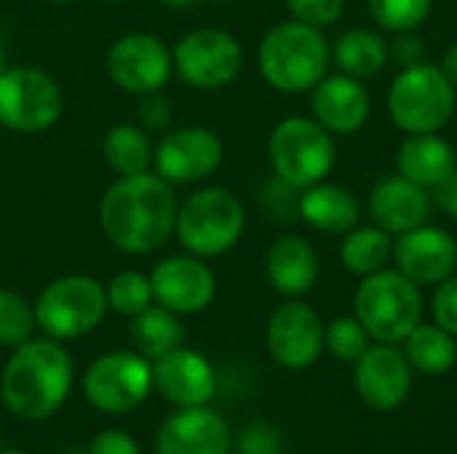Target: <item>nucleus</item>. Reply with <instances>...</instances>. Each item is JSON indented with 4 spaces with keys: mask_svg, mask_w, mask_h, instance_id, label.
<instances>
[{
    "mask_svg": "<svg viewBox=\"0 0 457 454\" xmlns=\"http://www.w3.org/2000/svg\"><path fill=\"white\" fill-rule=\"evenodd\" d=\"M177 195L158 174L118 177L99 203V225L107 241L126 254H150L174 233Z\"/></svg>",
    "mask_w": 457,
    "mask_h": 454,
    "instance_id": "nucleus-1",
    "label": "nucleus"
},
{
    "mask_svg": "<svg viewBox=\"0 0 457 454\" xmlns=\"http://www.w3.org/2000/svg\"><path fill=\"white\" fill-rule=\"evenodd\" d=\"M72 385L70 353L56 340H27L13 348L0 375L3 404L21 420L54 415Z\"/></svg>",
    "mask_w": 457,
    "mask_h": 454,
    "instance_id": "nucleus-2",
    "label": "nucleus"
},
{
    "mask_svg": "<svg viewBox=\"0 0 457 454\" xmlns=\"http://www.w3.org/2000/svg\"><path fill=\"white\" fill-rule=\"evenodd\" d=\"M260 72L262 78L284 91L300 94L313 88L329 67V45L319 27L303 21L276 24L260 43Z\"/></svg>",
    "mask_w": 457,
    "mask_h": 454,
    "instance_id": "nucleus-3",
    "label": "nucleus"
},
{
    "mask_svg": "<svg viewBox=\"0 0 457 454\" xmlns=\"http://www.w3.org/2000/svg\"><path fill=\"white\" fill-rule=\"evenodd\" d=\"M356 318L364 324L370 337L386 345L407 340L420 324L423 300L418 284L399 270H375L356 289Z\"/></svg>",
    "mask_w": 457,
    "mask_h": 454,
    "instance_id": "nucleus-4",
    "label": "nucleus"
},
{
    "mask_svg": "<svg viewBox=\"0 0 457 454\" xmlns=\"http://www.w3.org/2000/svg\"><path fill=\"white\" fill-rule=\"evenodd\" d=\"M244 206L225 187H204L179 209L174 233L195 257H217L233 249L244 233Z\"/></svg>",
    "mask_w": 457,
    "mask_h": 454,
    "instance_id": "nucleus-5",
    "label": "nucleus"
},
{
    "mask_svg": "<svg viewBox=\"0 0 457 454\" xmlns=\"http://www.w3.org/2000/svg\"><path fill=\"white\" fill-rule=\"evenodd\" d=\"M455 110V88L442 67L420 62L404 67L388 91L391 120L407 134L439 131Z\"/></svg>",
    "mask_w": 457,
    "mask_h": 454,
    "instance_id": "nucleus-6",
    "label": "nucleus"
},
{
    "mask_svg": "<svg viewBox=\"0 0 457 454\" xmlns=\"http://www.w3.org/2000/svg\"><path fill=\"white\" fill-rule=\"evenodd\" d=\"M268 155L281 182L305 190L332 171L335 142L321 123L311 118H287L273 128Z\"/></svg>",
    "mask_w": 457,
    "mask_h": 454,
    "instance_id": "nucleus-7",
    "label": "nucleus"
},
{
    "mask_svg": "<svg viewBox=\"0 0 457 454\" xmlns=\"http://www.w3.org/2000/svg\"><path fill=\"white\" fill-rule=\"evenodd\" d=\"M107 310V289L91 276H62L35 302V321L51 340H78L99 326Z\"/></svg>",
    "mask_w": 457,
    "mask_h": 454,
    "instance_id": "nucleus-8",
    "label": "nucleus"
},
{
    "mask_svg": "<svg viewBox=\"0 0 457 454\" xmlns=\"http://www.w3.org/2000/svg\"><path fill=\"white\" fill-rule=\"evenodd\" d=\"M62 115L56 80L35 67H5L0 72V126L19 134H40Z\"/></svg>",
    "mask_w": 457,
    "mask_h": 454,
    "instance_id": "nucleus-9",
    "label": "nucleus"
},
{
    "mask_svg": "<svg viewBox=\"0 0 457 454\" xmlns=\"http://www.w3.org/2000/svg\"><path fill=\"white\" fill-rule=\"evenodd\" d=\"M171 64L187 86L212 91L228 86L241 72L244 51L230 32L201 27L174 43Z\"/></svg>",
    "mask_w": 457,
    "mask_h": 454,
    "instance_id": "nucleus-10",
    "label": "nucleus"
},
{
    "mask_svg": "<svg viewBox=\"0 0 457 454\" xmlns=\"http://www.w3.org/2000/svg\"><path fill=\"white\" fill-rule=\"evenodd\" d=\"M153 388V367L145 356L115 351L96 359L86 377L83 393L91 407L107 415H126L137 409Z\"/></svg>",
    "mask_w": 457,
    "mask_h": 454,
    "instance_id": "nucleus-11",
    "label": "nucleus"
},
{
    "mask_svg": "<svg viewBox=\"0 0 457 454\" xmlns=\"http://www.w3.org/2000/svg\"><path fill=\"white\" fill-rule=\"evenodd\" d=\"M171 51L169 45L147 32H129L118 37L107 51V75L112 83L129 94L161 91L171 78Z\"/></svg>",
    "mask_w": 457,
    "mask_h": 454,
    "instance_id": "nucleus-12",
    "label": "nucleus"
},
{
    "mask_svg": "<svg viewBox=\"0 0 457 454\" xmlns=\"http://www.w3.org/2000/svg\"><path fill=\"white\" fill-rule=\"evenodd\" d=\"M155 174L171 185H187L206 179L222 163V142L212 128L185 126L166 131L161 144L153 150Z\"/></svg>",
    "mask_w": 457,
    "mask_h": 454,
    "instance_id": "nucleus-13",
    "label": "nucleus"
},
{
    "mask_svg": "<svg viewBox=\"0 0 457 454\" xmlns=\"http://www.w3.org/2000/svg\"><path fill=\"white\" fill-rule=\"evenodd\" d=\"M268 351L287 369L311 367L324 348V326L305 302H284L268 321Z\"/></svg>",
    "mask_w": 457,
    "mask_h": 454,
    "instance_id": "nucleus-14",
    "label": "nucleus"
},
{
    "mask_svg": "<svg viewBox=\"0 0 457 454\" xmlns=\"http://www.w3.org/2000/svg\"><path fill=\"white\" fill-rule=\"evenodd\" d=\"M353 385L359 399L380 412L404 404L412 388V367L404 353L391 345H370L353 369Z\"/></svg>",
    "mask_w": 457,
    "mask_h": 454,
    "instance_id": "nucleus-15",
    "label": "nucleus"
},
{
    "mask_svg": "<svg viewBox=\"0 0 457 454\" xmlns=\"http://www.w3.org/2000/svg\"><path fill=\"white\" fill-rule=\"evenodd\" d=\"M153 300L171 313H198L214 297V273L195 254L161 260L150 273Z\"/></svg>",
    "mask_w": 457,
    "mask_h": 454,
    "instance_id": "nucleus-16",
    "label": "nucleus"
},
{
    "mask_svg": "<svg viewBox=\"0 0 457 454\" xmlns=\"http://www.w3.org/2000/svg\"><path fill=\"white\" fill-rule=\"evenodd\" d=\"M394 260L399 273H404L412 284H439L450 278L457 268V241L439 227H412L399 233L394 244Z\"/></svg>",
    "mask_w": 457,
    "mask_h": 454,
    "instance_id": "nucleus-17",
    "label": "nucleus"
},
{
    "mask_svg": "<svg viewBox=\"0 0 457 454\" xmlns=\"http://www.w3.org/2000/svg\"><path fill=\"white\" fill-rule=\"evenodd\" d=\"M153 385L166 401L177 404L179 409H187L209 404L217 388V377L212 364L198 351H187L179 345L171 353L155 359Z\"/></svg>",
    "mask_w": 457,
    "mask_h": 454,
    "instance_id": "nucleus-18",
    "label": "nucleus"
},
{
    "mask_svg": "<svg viewBox=\"0 0 457 454\" xmlns=\"http://www.w3.org/2000/svg\"><path fill=\"white\" fill-rule=\"evenodd\" d=\"M155 452L228 454L230 452V428L217 412L206 407H187L171 415L161 425Z\"/></svg>",
    "mask_w": 457,
    "mask_h": 454,
    "instance_id": "nucleus-19",
    "label": "nucleus"
},
{
    "mask_svg": "<svg viewBox=\"0 0 457 454\" xmlns=\"http://www.w3.org/2000/svg\"><path fill=\"white\" fill-rule=\"evenodd\" d=\"M316 123L332 134H353L364 126L370 115V94L351 75H324L313 86L311 99Z\"/></svg>",
    "mask_w": 457,
    "mask_h": 454,
    "instance_id": "nucleus-20",
    "label": "nucleus"
},
{
    "mask_svg": "<svg viewBox=\"0 0 457 454\" xmlns=\"http://www.w3.org/2000/svg\"><path fill=\"white\" fill-rule=\"evenodd\" d=\"M370 211L386 233H407L420 227L431 211V198L426 187L396 174L380 179L370 193Z\"/></svg>",
    "mask_w": 457,
    "mask_h": 454,
    "instance_id": "nucleus-21",
    "label": "nucleus"
},
{
    "mask_svg": "<svg viewBox=\"0 0 457 454\" xmlns=\"http://www.w3.org/2000/svg\"><path fill=\"white\" fill-rule=\"evenodd\" d=\"M268 281L276 292L287 297H300L311 292L319 276V260L313 246L300 235H281L270 244L265 254Z\"/></svg>",
    "mask_w": 457,
    "mask_h": 454,
    "instance_id": "nucleus-22",
    "label": "nucleus"
},
{
    "mask_svg": "<svg viewBox=\"0 0 457 454\" xmlns=\"http://www.w3.org/2000/svg\"><path fill=\"white\" fill-rule=\"evenodd\" d=\"M303 219L324 233H348L359 222V201L340 185H311L297 203Z\"/></svg>",
    "mask_w": 457,
    "mask_h": 454,
    "instance_id": "nucleus-23",
    "label": "nucleus"
},
{
    "mask_svg": "<svg viewBox=\"0 0 457 454\" xmlns=\"http://www.w3.org/2000/svg\"><path fill=\"white\" fill-rule=\"evenodd\" d=\"M396 163L399 174L420 187H436L457 166L455 150L434 134H410Z\"/></svg>",
    "mask_w": 457,
    "mask_h": 454,
    "instance_id": "nucleus-24",
    "label": "nucleus"
},
{
    "mask_svg": "<svg viewBox=\"0 0 457 454\" xmlns=\"http://www.w3.org/2000/svg\"><path fill=\"white\" fill-rule=\"evenodd\" d=\"M131 340L139 356H145L147 361H155L182 345L185 329L177 313H171L163 305H150L139 316H134Z\"/></svg>",
    "mask_w": 457,
    "mask_h": 454,
    "instance_id": "nucleus-25",
    "label": "nucleus"
},
{
    "mask_svg": "<svg viewBox=\"0 0 457 454\" xmlns=\"http://www.w3.org/2000/svg\"><path fill=\"white\" fill-rule=\"evenodd\" d=\"M102 155H104V163L118 177H131V174H142L150 169L153 144H150V136L142 126L118 123L104 134Z\"/></svg>",
    "mask_w": 457,
    "mask_h": 454,
    "instance_id": "nucleus-26",
    "label": "nucleus"
},
{
    "mask_svg": "<svg viewBox=\"0 0 457 454\" xmlns=\"http://www.w3.org/2000/svg\"><path fill=\"white\" fill-rule=\"evenodd\" d=\"M407 361L412 369L423 375H445L455 367L457 345L455 334L445 332L436 324H418L407 334Z\"/></svg>",
    "mask_w": 457,
    "mask_h": 454,
    "instance_id": "nucleus-27",
    "label": "nucleus"
},
{
    "mask_svg": "<svg viewBox=\"0 0 457 454\" xmlns=\"http://www.w3.org/2000/svg\"><path fill=\"white\" fill-rule=\"evenodd\" d=\"M335 62L351 78H367L386 67L388 48L380 35L370 29H348L335 43Z\"/></svg>",
    "mask_w": 457,
    "mask_h": 454,
    "instance_id": "nucleus-28",
    "label": "nucleus"
},
{
    "mask_svg": "<svg viewBox=\"0 0 457 454\" xmlns=\"http://www.w3.org/2000/svg\"><path fill=\"white\" fill-rule=\"evenodd\" d=\"M391 252L394 244L383 227H359V230H348L340 246V260L351 273L370 276L375 270H383V265L391 260Z\"/></svg>",
    "mask_w": 457,
    "mask_h": 454,
    "instance_id": "nucleus-29",
    "label": "nucleus"
},
{
    "mask_svg": "<svg viewBox=\"0 0 457 454\" xmlns=\"http://www.w3.org/2000/svg\"><path fill=\"white\" fill-rule=\"evenodd\" d=\"M37 321L35 308L13 289H0V345L19 348L32 340Z\"/></svg>",
    "mask_w": 457,
    "mask_h": 454,
    "instance_id": "nucleus-30",
    "label": "nucleus"
},
{
    "mask_svg": "<svg viewBox=\"0 0 457 454\" xmlns=\"http://www.w3.org/2000/svg\"><path fill=\"white\" fill-rule=\"evenodd\" d=\"M107 305L120 316H139L145 308L153 305V289L150 278L137 270L118 273L107 286Z\"/></svg>",
    "mask_w": 457,
    "mask_h": 454,
    "instance_id": "nucleus-31",
    "label": "nucleus"
},
{
    "mask_svg": "<svg viewBox=\"0 0 457 454\" xmlns=\"http://www.w3.org/2000/svg\"><path fill=\"white\" fill-rule=\"evenodd\" d=\"M431 11V0H370L372 19L391 32H412Z\"/></svg>",
    "mask_w": 457,
    "mask_h": 454,
    "instance_id": "nucleus-32",
    "label": "nucleus"
},
{
    "mask_svg": "<svg viewBox=\"0 0 457 454\" xmlns=\"http://www.w3.org/2000/svg\"><path fill=\"white\" fill-rule=\"evenodd\" d=\"M324 345L329 348V353L340 361H356L367 348H370V332L364 329V324L359 318H335L327 329H324Z\"/></svg>",
    "mask_w": 457,
    "mask_h": 454,
    "instance_id": "nucleus-33",
    "label": "nucleus"
},
{
    "mask_svg": "<svg viewBox=\"0 0 457 454\" xmlns=\"http://www.w3.org/2000/svg\"><path fill=\"white\" fill-rule=\"evenodd\" d=\"M238 454H284V439L276 425L270 423H249L236 442Z\"/></svg>",
    "mask_w": 457,
    "mask_h": 454,
    "instance_id": "nucleus-34",
    "label": "nucleus"
},
{
    "mask_svg": "<svg viewBox=\"0 0 457 454\" xmlns=\"http://www.w3.org/2000/svg\"><path fill=\"white\" fill-rule=\"evenodd\" d=\"M345 0H287L289 13L311 27H327L340 19Z\"/></svg>",
    "mask_w": 457,
    "mask_h": 454,
    "instance_id": "nucleus-35",
    "label": "nucleus"
},
{
    "mask_svg": "<svg viewBox=\"0 0 457 454\" xmlns=\"http://www.w3.org/2000/svg\"><path fill=\"white\" fill-rule=\"evenodd\" d=\"M139 123L145 131H166L171 126V118H174V104L169 96H163L161 91H150V94H142L139 99Z\"/></svg>",
    "mask_w": 457,
    "mask_h": 454,
    "instance_id": "nucleus-36",
    "label": "nucleus"
},
{
    "mask_svg": "<svg viewBox=\"0 0 457 454\" xmlns=\"http://www.w3.org/2000/svg\"><path fill=\"white\" fill-rule=\"evenodd\" d=\"M431 310H434L436 326H442L450 334H457V276L439 281Z\"/></svg>",
    "mask_w": 457,
    "mask_h": 454,
    "instance_id": "nucleus-37",
    "label": "nucleus"
},
{
    "mask_svg": "<svg viewBox=\"0 0 457 454\" xmlns=\"http://www.w3.org/2000/svg\"><path fill=\"white\" fill-rule=\"evenodd\" d=\"M88 454H139L137 442L123 431H102L88 444Z\"/></svg>",
    "mask_w": 457,
    "mask_h": 454,
    "instance_id": "nucleus-38",
    "label": "nucleus"
},
{
    "mask_svg": "<svg viewBox=\"0 0 457 454\" xmlns=\"http://www.w3.org/2000/svg\"><path fill=\"white\" fill-rule=\"evenodd\" d=\"M394 59L402 64V67H412V64H420V56H423V40L415 37V35H407L402 32V37L394 43Z\"/></svg>",
    "mask_w": 457,
    "mask_h": 454,
    "instance_id": "nucleus-39",
    "label": "nucleus"
},
{
    "mask_svg": "<svg viewBox=\"0 0 457 454\" xmlns=\"http://www.w3.org/2000/svg\"><path fill=\"white\" fill-rule=\"evenodd\" d=\"M434 201L439 203V209L457 219V166L436 185V193H434Z\"/></svg>",
    "mask_w": 457,
    "mask_h": 454,
    "instance_id": "nucleus-40",
    "label": "nucleus"
},
{
    "mask_svg": "<svg viewBox=\"0 0 457 454\" xmlns=\"http://www.w3.org/2000/svg\"><path fill=\"white\" fill-rule=\"evenodd\" d=\"M442 72L447 75V80L453 83V88L457 91V43L450 45V51L445 54V62H442Z\"/></svg>",
    "mask_w": 457,
    "mask_h": 454,
    "instance_id": "nucleus-41",
    "label": "nucleus"
},
{
    "mask_svg": "<svg viewBox=\"0 0 457 454\" xmlns=\"http://www.w3.org/2000/svg\"><path fill=\"white\" fill-rule=\"evenodd\" d=\"M163 5H169V8H187V5H193L195 0H161Z\"/></svg>",
    "mask_w": 457,
    "mask_h": 454,
    "instance_id": "nucleus-42",
    "label": "nucleus"
},
{
    "mask_svg": "<svg viewBox=\"0 0 457 454\" xmlns=\"http://www.w3.org/2000/svg\"><path fill=\"white\" fill-rule=\"evenodd\" d=\"M5 70V51H3V43H0V72Z\"/></svg>",
    "mask_w": 457,
    "mask_h": 454,
    "instance_id": "nucleus-43",
    "label": "nucleus"
},
{
    "mask_svg": "<svg viewBox=\"0 0 457 454\" xmlns=\"http://www.w3.org/2000/svg\"><path fill=\"white\" fill-rule=\"evenodd\" d=\"M64 454H88V452H80V450H70V452H64Z\"/></svg>",
    "mask_w": 457,
    "mask_h": 454,
    "instance_id": "nucleus-44",
    "label": "nucleus"
},
{
    "mask_svg": "<svg viewBox=\"0 0 457 454\" xmlns=\"http://www.w3.org/2000/svg\"><path fill=\"white\" fill-rule=\"evenodd\" d=\"M3 454H21V452H3Z\"/></svg>",
    "mask_w": 457,
    "mask_h": 454,
    "instance_id": "nucleus-45",
    "label": "nucleus"
},
{
    "mask_svg": "<svg viewBox=\"0 0 457 454\" xmlns=\"http://www.w3.org/2000/svg\"><path fill=\"white\" fill-rule=\"evenodd\" d=\"M56 3H67V0H56Z\"/></svg>",
    "mask_w": 457,
    "mask_h": 454,
    "instance_id": "nucleus-46",
    "label": "nucleus"
},
{
    "mask_svg": "<svg viewBox=\"0 0 457 454\" xmlns=\"http://www.w3.org/2000/svg\"><path fill=\"white\" fill-rule=\"evenodd\" d=\"M104 3H110V0H104Z\"/></svg>",
    "mask_w": 457,
    "mask_h": 454,
    "instance_id": "nucleus-47",
    "label": "nucleus"
}]
</instances>
